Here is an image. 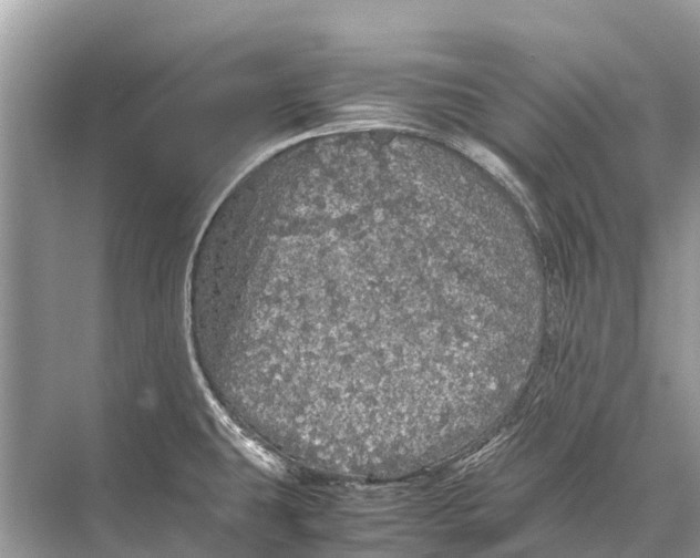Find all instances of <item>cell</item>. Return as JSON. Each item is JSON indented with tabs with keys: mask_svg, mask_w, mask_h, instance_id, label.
<instances>
[{
	"mask_svg": "<svg viewBox=\"0 0 700 558\" xmlns=\"http://www.w3.org/2000/svg\"><path fill=\"white\" fill-rule=\"evenodd\" d=\"M399 241L340 234L281 249L267 281L271 370L298 411L354 427L403 421L429 403L418 385L423 337L400 296ZM430 347V345H429Z\"/></svg>",
	"mask_w": 700,
	"mask_h": 558,
	"instance_id": "6da1fadb",
	"label": "cell"
}]
</instances>
